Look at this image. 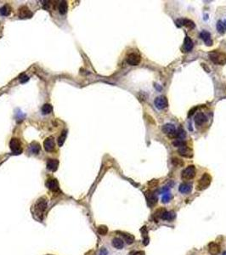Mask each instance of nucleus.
<instances>
[{"label":"nucleus","mask_w":226,"mask_h":255,"mask_svg":"<svg viewBox=\"0 0 226 255\" xmlns=\"http://www.w3.org/2000/svg\"><path fill=\"white\" fill-rule=\"evenodd\" d=\"M210 60L216 65H225L226 64V54L223 52H219L217 50L212 51L209 53Z\"/></svg>","instance_id":"1"},{"label":"nucleus","mask_w":226,"mask_h":255,"mask_svg":"<svg viewBox=\"0 0 226 255\" xmlns=\"http://www.w3.org/2000/svg\"><path fill=\"white\" fill-rule=\"evenodd\" d=\"M212 182V177L209 174L207 173H205L202 178L199 180V181L197 183V185H196V189L198 191H203L205 189H207V187L210 185V184Z\"/></svg>","instance_id":"2"},{"label":"nucleus","mask_w":226,"mask_h":255,"mask_svg":"<svg viewBox=\"0 0 226 255\" xmlns=\"http://www.w3.org/2000/svg\"><path fill=\"white\" fill-rule=\"evenodd\" d=\"M9 147L14 155H19L22 152V147H21V143L18 139L13 138L11 139L9 142Z\"/></svg>","instance_id":"3"},{"label":"nucleus","mask_w":226,"mask_h":255,"mask_svg":"<svg viewBox=\"0 0 226 255\" xmlns=\"http://www.w3.org/2000/svg\"><path fill=\"white\" fill-rule=\"evenodd\" d=\"M196 171L195 166L189 165L183 170L181 176L184 180H191L196 176Z\"/></svg>","instance_id":"4"},{"label":"nucleus","mask_w":226,"mask_h":255,"mask_svg":"<svg viewBox=\"0 0 226 255\" xmlns=\"http://www.w3.org/2000/svg\"><path fill=\"white\" fill-rule=\"evenodd\" d=\"M162 132L166 134H168V136L169 138H176V133L177 130L175 128V126L172 123H166L162 126Z\"/></svg>","instance_id":"5"},{"label":"nucleus","mask_w":226,"mask_h":255,"mask_svg":"<svg viewBox=\"0 0 226 255\" xmlns=\"http://www.w3.org/2000/svg\"><path fill=\"white\" fill-rule=\"evenodd\" d=\"M126 60L130 66H138L141 61V57L137 53H131L127 56Z\"/></svg>","instance_id":"6"},{"label":"nucleus","mask_w":226,"mask_h":255,"mask_svg":"<svg viewBox=\"0 0 226 255\" xmlns=\"http://www.w3.org/2000/svg\"><path fill=\"white\" fill-rule=\"evenodd\" d=\"M155 106L157 109L159 110H162L164 108H166L168 105V100L165 96H159V97H156L155 99Z\"/></svg>","instance_id":"7"},{"label":"nucleus","mask_w":226,"mask_h":255,"mask_svg":"<svg viewBox=\"0 0 226 255\" xmlns=\"http://www.w3.org/2000/svg\"><path fill=\"white\" fill-rule=\"evenodd\" d=\"M145 197H146V201H147V203L150 207H153L156 204L157 201H158V198L156 197V195L151 191H147L145 192Z\"/></svg>","instance_id":"8"},{"label":"nucleus","mask_w":226,"mask_h":255,"mask_svg":"<svg viewBox=\"0 0 226 255\" xmlns=\"http://www.w3.org/2000/svg\"><path fill=\"white\" fill-rule=\"evenodd\" d=\"M178 152L180 156L184 157H193V151L190 148H189L188 146H184L179 147L178 149Z\"/></svg>","instance_id":"9"},{"label":"nucleus","mask_w":226,"mask_h":255,"mask_svg":"<svg viewBox=\"0 0 226 255\" xmlns=\"http://www.w3.org/2000/svg\"><path fill=\"white\" fill-rule=\"evenodd\" d=\"M176 23H177V26H185L188 27L189 29H193V28H195V26H196L195 23H194L192 20H189V19H180V20H178L176 21Z\"/></svg>","instance_id":"10"},{"label":"nucleus","mask_w":226,"mask_h":255,"mask_svg":"<svg viewBox=\"0 0 226 255\" xmlns=\"http://www.w3.org/2000/svg\"><path fill=\"white\" fill-rule=\"evenodd\" d=\"M200 37L203 40V42L205 43V44L207 46H212L213 42L211 38V34L207 32V31H202L200 33Z\"/></svg>","instance_id":"11"},{"label":"nucleus","mask_w":226,"mask_h":255,"mask_svg":"<svg viewBox=\"0 0 226 255\" xmlns=\"http://www.w3.org/2000/svg\"><path fill=\"white\" fill-rule=\"evenodd\" d=\"M55 140H54V138L52 137H49L47 138L44 142H43V146H44V149L47 151H52L54 149H55Z\"/></svg>","instance_id":"12"},{"label":"nucleus","mask_w":226,"mask_h":255,"mask_svg":"<svg viewBox=\"0 0 226 255\" xmlns=\"http://www.w3.org/2000/svg\"><path fill=\"white\" fill-rule=\"evenodd\" d=\"M208 252L211 255H218L220 252V247L215 242H210L208 244Z\"/></svg>","instance_id":"13"},{"label":"nucleus","mask_w":226,"mask_h":255,"mask_svg":"<svg viewBox=\"0 0 226 255\" xmlns=\"http://www.w3.org/2000/svg\"><path fill=\"white\" fill-rule=\"evenodd\" d=\"M47 204H48V202H47V201L45 200L44 198L39 199L38 202H37V204H36V210L38 211L39 214L43 213L46 210Z\"/></svg>","instance_id":"14"},{"label":"nucleus","mask_w":226,"mask_h":255,"mask_svg":"<svg viewBox=\"0 0 226 255\" xmlns=\"http://www.w3.org/2000/svg\"><path fill=\"white\" fill-rule=\"evenodd\" d=\"M46 186L52 191H59V183L55 179H49L46 182Z\"/></svg>","instance_id":"15"},{"label":"nucleus","mask_w":226,"mask_h":255,"mask_svg":"<svg viewBox=\"0 0 226 255\" xmlns=\"http://www.w3.org/2000/svg\"><path fill=\"white\" fill-rule=\"evenodd\" d=\"M32 14L30 11V9L26 7V6H22L19 9V17L20 18H30L32 17Z\"/></svg>","instance_id":"16"},{"label":"nucleus","mask_w":226,"mask_h":255,"mask_svg":"<svg viewBox=\"0 0 226 255\" xmlns=\"http://www.w3.org/2000/svg\"><path fill=\"white\" fill-rule=\"evenodd\" d=\"M206 121H207V117L202 112L197 113L195 117V123L197 126H202V124L205 123Z\"/></svg>","instance_id":"17"},{"label":"nucleus","mask_w":226,"mask_h":255,"mask_svg":"<svg viewBox=\"0 0 226 255\" xmlns=\"http://www.w3.org/2000/svg\"><path fill=\"white\" fill-rule=\"evenodd\" d=\"M59 166V161L57 159H49L47 162V168L50 171H56Z\"/></svg>","instance_id":"18"},{"label":"nucleus","mask_w":226,"mask_h":255,"mask_svg":"<svg viewBox=\"0 0 226 255\" xmlns=\"http://www.w3.org/2000/svg\"><path fill=\"white\" fill-rule=\"evenodd\" d=\"M193 46H194V43H193V41L191 40V38L188 36L185 37V41H184V50H185V52L191 51L193 49Z\"/></svg>","instance_id":"19"},{"label":"nucleus","mask_w":226,"mask_h":255,"mask_svg":"<svg viewBox=\"0 0 226 255\" xmlns=\"http://www.w3.org/2000/svg\"><path fill=\"white\" fill-rule=\"evenodd\" d=\"M192 190V185L188 183H183L179 185V191L183 194L189 193Z\"/></svg>","instance_id":"20"},{"label":"nucleus","mask_w":226,"mask_h":255,"mask_svg":"<svg viewBox=\"0 0 226 255\" xmlns=\"http://www.w3.org/2000/svg\"><path fill=\"white\" fill-rule=\"evenodd\" d=\"M112 246L116 249H122L124 246L123 241L118 237H116L112 240Z\"/></svg>","instance_id":"21"},{"label":"nucleus","mask_w":226,"mask_h":255,"mask_svg":"<svg viewBox=\"0 0 226 255\" xmlns=\"http://www.w3.org/2000/svg\"><path fill=\"white\" fill-rule=\"evenodd\" d=\"M166 211L167 210L164 208H159L158 209H156V211L154 214V219H155V220H156V222H157L158 219H162V216H163V214L166 213Z\"/></svg>","instance_id":"22"},{"label":"nucleus","mask_w":226,"mask_h":255,"mask_svg":"<svg viewBox=\"0 0 226 255\" xmlns=\"http://www.w3.org/2000/svg\"><path fill=\"white\" fill-rule=\"evenodd\" d=\"M68 9L67 3L66 1H61L59 4V12L60 15H66Z\"/></svg>","instance_id":"23"},{"label":"nucleus","mask_w":226,"mask_h":255,"mask_svg":"<svg viewBox=\"0 0 226 255\" xmlns=\"http://www.w3.org/2000/svg\"><path fill=\"white\" fill-rule=\"evenodd\" d=\"M10 12H11V8H10L8 4L3 5V6L0 9V14H1L3 16H9Z\"/></svg>","instance_id":"24"},{"label":"nucleus","mask_w":226,"mask_h":255,"mask_svg":"<svg viewBox=\"0 0 226 255\" xmlns=\"http://www.w3.org/2000/svg\"><path fill=\"white\" fill-rule=\"evenodd\" d=\"M40 149H41L40 145L38 144L37 142H33L30 146V152L32 153V154H38Z\"/></svg>","instance_id":"25"},{"label":"nucleus","mask_w":226,"mask_h":255,"mask_svg":"<svg viewBox=\"0 0 226 255\" xmlns=\"http://www.w3.org/2000/svg\"><path fill=\"white\" fill-rule=\"evenodd\" d=\"M121 234H122V236L123 237L125 241L128 244H132L133 242L134 241V237L131 234H129V233H121Z\"/></svg>","instance_id":"26"},{"label":"nucleus","mask_w":226,"mask_h":255,"mask_svg":"<svg viewBox=\"0 0 226 255\" xmlns=\"http://www.w3.org/2000/svg\"><path fill=\"white\" fill-rule=\"evenodd\" d=\"M175 213L174 212H168L166 211V213L163 214L162 219L163 220H173V219H175Z\"/></svg>","instance_id":"27"},{"label":"nucleus","mask_w":226,"mask_h":255,"mask_svg":"<svg viewBox=\"0 0 226 255\" xmlns=\"http://www.w3.org/2000/svg\"><path fill=\"white\" fill-rule=\"evenodd\" d=\"M52 111H53V106L50 104H45L42 107V112H43V115L49 114V113L52 112Z\"/></svg>","instance_id":"28"},{"label":"nucleus","mask_w":226,"mask_h":255,"mask_svg":"<svg viewBox=\"0 0 226 255\" xmlns=\"http://www.w3.org/2000/svg\"><path fill=\"white\" fill-rule=\"evenodd\" d=\"M108 232V228L106 225H100L98 227V233L101 236H106Z\"/></svg>","instance_id":"29"},{"label":"nucleus","mask_w":226,"mask_h":255,"mask_svg":"<svg viewBox=\"0 0 226 255\" xmlns=\"http://www.w3.org/2000/svg\"><path fill=\"white\" fill-rule=\"evenodd\" d=\"M172 164L174 165L175 167H182V166H184V162L179 158L173 157L172 159Z\"/></svg>","instance_id":"30"},{"label":"nucleus","mask_w":226,"mask_h":255,"mask_svg":"<svg viewBox=\"0 0 226 255\" xmlns=\"http://www.w3.org/2000/svg\"><path fill=\"white\" fill-rule=\"evenodd\" d=\"M66 131L64 130L61 134V135L59 137V140H58V144H59V146H62V145L64 144L65 142V140H66Z\"/></svg>","instance_id":"31"},{"label":"nucleus","mask_w":226,"mask_h":255,"mask_svg":"<svg viewBox=\"0 0 226 255\" xmlns=\"http://www.w3.org/2000/svg\"><path fill=\"white\" fill-rule=\"evenodd\" d=\"M173 145L174 146H176V147H181V146H186L185 145V142L183 140H180V139H177V140H175L173 142Z\"/></svg>","instance_id":"32"},{"label":"nucleus","mask_w":226,"mask_h":255,"mask_svg":"<svg viewBox=\"0 0 226 255\" xmlns=\"http://www.w3.org/2000/svg\"><path fill=\"white\" fill-rule=\"evenodd\" d=\"M217 30H218V32L219 33H225V26H224V23L222 22V21H218V23H217Z\"/></svg>","instance_id":"33"},{"label":"nucleus","mask_w":226,"mask_h":255,"mask_svg":"<svg viewBox=\"0 0 226 255\" xmlns=\"http://www.w3.org/2000/svg\"><path fill=\"white\" fill-rule=\"evenodd\" d=\"M171 200V195L170 193L167 192V193H164L163 197H162V202H168L169 201Z\"/></svg>","instance_id":"34"},{"label":"nucleus","mask_w":226,"mask_h":255,"mask_svg":"<svg viewBox=\"0 0 226 255\" xmlns=\"http://www.w3.org/2000/svg\"><path fill=\"white\" fill-rule=\"evenodd\" d=\"M28 80H29V77H28V76H26V75H25V74L20 75V82L21 83H25L27 82Z\"/></svg>","instance_id":"35"},{"label":"nucleus","mask_w":226,"mask_h":255,"mask_svg":"<svg viewBox=\"0 0 226 255\" xmlns=\"http://www.w3.org/2000/svg\"><path fill=\"white\" fill-rule=\"evenodd\" d=\"M148 184H149V186L151 187V188H154V187H156L157 186V184H158V181L156 180H151L150 182H148Z\"/></svg>","instance_id":"36"},{"label":"nucleus","mask_w":226,"mask_h":255,"mask_svg":"<svg viewBox=\"0 0 226 255\" xmlns=\"http://www.w3.org/2000/svg\"><path fill=\"white\" fill-rule=\"evenodd\" d=\"M129 255H145V253L144 251H133Z\"/></svg>","instance_id":"37"},{"label":"nucleus","mask_w":226,"mask_h":255,"mask_svg":"<svg viewBox=\"0 0 226 255\" xmlns=\"http://www.w3.org/2000/svg\"><path fill=\"white\" fill-rule=\"evenodd\" d=\"M107 250L105 248H103L101 250H100V255H107Z\"/></svg>","instance_id":"38"},{"label":"nucleus","mask_w":226,"mask_h":255,"mask_svg":"<svg viewBox=\"0 0 226 255\" xmlns=\"http://www.w3.org/2000/svg\"><path fill=\"white\" fill-rule=\"evenodd\" d=\"M224 26H225V29H226V20L225 21V23H224Z\"/></svg>","instance_id":"39"},{"label":"nucleus","mask_w":226,"mask_h":255,"mask_svg":"<svg viewBox=\"0 0 226 255\" xmlns=\"http://www.w3.org/2000/svg\"><path fill=\"white\" fill-rule=\"evenodd\" d=\"M223 255H226V252H225V253L223 254Z\"/></svg>","instance_id":"40"},{"label":"nucleus","mask_w":226,"mask_h":255,"mask_svg":"<svg viewBox=\"0 0 226 255\" xmlns=\"http://www.w3.org/2000/svg\"><path fill=\"white\" fill-rule=\"evenodd\" d=\"M48 255H52V254H48Z\"/></svg>","instance_id":"41"}]
</instances>
